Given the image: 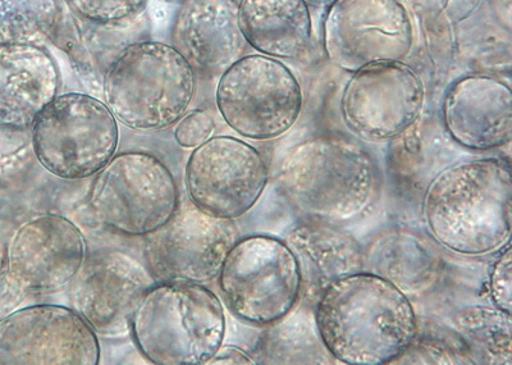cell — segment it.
<instances>
[{"mask_svg":"<svg viewBox=\"0 0 512 365\" xmlns=\"http://www.w3.org/2000/svg\"><path fill=\"white\" fill-rule=\"evenodd\" d=\"M510 163L487 158L445 168L425 191L423 212L429 234L460 255H486L511 237Z\"/></svg>","mask_w":512,"mask_h":365,"instance_id":"7a4b0ae2","label":"cell"},{"mask_svg":"<svg viewBox=\"0 0 512 365\" xmlns=\"http://www.w3.org/2000/svg\"><path fill=\"white\" fill-rule=\"evenodd\" d=\"M148 268L122 252H99L86 258L70 285L75 309L96 335L123 339L145 292L155 284Z\"/></svg>","mask_w":512,"mask_h":365,"instance_id":"9a60e30c","label":"cell"},{"mask_svg":"<svg viewBox=\"0 0 512 365\" xmlns=\"http://www.w3.org/2000/svg\"><path fill=\"white\" fill-rule=\"evenodd\" d=\"M63 12L58 0H0V47L53 43Z\"/></svg>","mask_w":512,"mask_h":365,"instance_id":"d4e9b609","label":"cell"},{"mask_svg":"<svg viewBox=\"0 0 512 365\" xmlns=\"http://www.w3.org/2000/svg\"><path fill=\"white\" fill-rule=\"evenodd\" d=\"M285 241L299 262L303 289L318 294V298L338 278L365 267L358 241L319 219L295 226Z\"/></svg>","mask_w":512,"mask_h":365,"instance_id":"7402d4cb","label":"cell"},{"mask_svg":"<svg viewBox=\"0 0 512 365\" xmlns=\"http://www.w3.org/2000/svg\"><path fill=\"white\" fill-rule=\"evenodd\" d=\"M86 259L79 227L59 214H43L24 223L7 252V271L27 292L67 289Z\"/></svg>","mask_w":512,"mask_h":365,"instance_id":"2e32d148","label":"cell"},{"mask_svg":"<svg viewBox=\"0 0 512 365\" xmlns=\"http://www.w3.org/2000/svg\"><path fill=\"white\" fill-rule=\"evenodd\" d=\"M268 166L253 145L232 136H212L192 150L185 170L189 200L209 216H245L262 198Z\"/></svg>","mask_w":512,"mask_h":365,"instance_id":"7c38bea8","label":"cell"},{"mask_svg":"<svg viewBox=\"0 0 512 365\" xmlns=\"http://www.w3.org/2000/svg\"><path fill=\"white\" fill-rule=\"evenodd\" d=\"M7 252L6 246H4L2 239H0V273L7 268Z\"/></svg>","mask_w":512,"mask_h":365,"instance_id":"8d00e7d4","label":"cell"},{"mask_svg":"<svg viewBox=\"0 0 512 365\" xmlns=\"http://www.w3.org/2000/svg\"><path fill=\"white\" fill-rule=\"evenodd\" d=\"M391 364H473V360L456 333L451 336L416 332L414 339Z\"/></svg>","mask_w":512,"mask_h":365,"instance_id":"484cf974","label":"cell"},{"mask_svg":"<svg viewBox=\"0 0 512 365\" xmlns=\"http://www.w3.org/2000/svg\"><path fill=\"white\" fill-rule=\"evenodd\" d=\"M214 129L213 117L207 111H194L177 122L175 138L182 148L195 149L212 138Z\"/></svg>","mask_w":512,"mask_h":365,"instance_id":"f546056e","label":"cell"},{"mask_svg":"<svg viewBox=\"0 0 512 365\" xmlns=\"http://www.w3.org/2000/svg\"><path fill=\"white\" fill-rule=\"evenodd\" d=\"M489 2L496 12L500 13L501 20L506 22L507 27H510L511 0H489Z\"/></svg>","mask_w":512,"mask_h":365,"instance_id":"e575fe53","label":"cell"},{"mask_svg":"<svg viewBox=\"0 0 512 365\" xmlns=\"http://www.w3.org/2000/svg\"><path fill=\"white\" fill-rule=\"evenodd\" d=\"M239 0H185L172 29L173 47L205 76L222 75L242 57Z\"/></svg>","mask_w":512,"mask_h":365,"instance_id":"ac0fdd59","label":"cell"},{"mask_svg":"<svg viewBox=\"0 0 512 365\" xmlns=\"http://www.w3.org/2000/svg\"><path fill=\"white\" fill-rule=\"evenodd\" d=\"M283 194L297 211L319 221H349L377 198L379 172L358 141L320 134L301 141L283 159Z\"/></svg>","mask_w":512,"mask_h":365,"instance_id":"3957f363","label":"cell"},{"mask_svg":"<svg viewBox=\"0 0 512 365\" xmlns=\"http://www.w3.org/2000/svg\"><path fill=\"white\" fill-rule=\"evenodd\" d=\"M482 2L483 0H445L441 11L450 24H460L472 16Z\"/></svg>","mask_w":512,"mask_h":365,"instance_id":"1f68e13d","label":"cell"},{"mask_svg":"<svg viewBox=\"0 0 512 365\" xmlns=\"http://www.w3.org/2000/svg\"><path fill=\"white\" fill-rule=\"evenodd\" d=\"M315 323L328 353L351 365L391 364L418 332L408 295L386 278L363 271L324 289Z\"/></svg>","mask_w":512,"mask_h":365,"instance_id":"6da1fadb","label":"cell"},{"mask_svg":"<svg viewBox=\"0 0 512 365\" xmlns=\"http://www.w3.org/2000/svg\"><path fill=\"white\" fill-rule=\"evenodd\" d=\"M27 292L20 282L4 269L0 273V321L17 310L24 303Z\"/></svg>","mask_w":512,"mask_h":365,"instance_id":"4dcf8cb0","label":"cell"},{"mask_svg":"<svg viewBox=\"0 0 512 365\" xmlns=\"http://www.w3.org/2000/svg\"><path fill=\"white\" fill-rule=\"evenodd\" d=\"M105 104L128 129H168L185 116L196 91V72L162 41H136L123 50L103 82Z\"/></svg>","mask_w":512,"mask_h":365,"instance_id":"5b68a950","label":"cell"},{"mask_svg":"<svg viewBox=\"0 0 512 365\" xmlns=\"http://www.w3.org/2000/svg\"><path fill=\"white\" fill-rule=\"evenodd\" d=\"M236 241L232 221L209 216L189 200L146 236L145 258L155 281L205 284L218 277Z\"/></svg>","mask_w":512,"mask_h":365,"instance_id":"4fadbf2b","label":"cell"},{"mask_svg":"<svg viewBox=\"0 0 512 365\" xmlns=\"http://www.w3.org/2000/svg\"><path fill=\"white\" fill-rule=\"evenodd\" d=\"M137 349L157 365H205L223 345L222 301L195 282H155L131 319Z\"/></svg>","mask_w":512,"mask_h":365,"instance_id":"277c9868","label":"cell"},{"mask_svg":"<svg viewBox=\"0 0 512 365\" xmlns=\"http://www.w3.org/2000/svg\"><path fill=\"white\" fill-rule=\"evenodd\" d=\"M30 139L32 153L45 171L77 181L95 176L116 155L120 129L102 100L66 93L36 118Z\"/></svg>","mask_w":512,"mask_h":365,"instance_id":"8992f818","label":"cell"},{"mask_svg":"<svg viewBox=\"0 0 512 365\" xmlns=\"http://www.w3.org/2000/svg\"><path fill=\"white\" fill-rule=\"evenodd\" d=\"M256 360L236 346H221L205 365H255Z\"/></svg>","mask_w":512,"mask_h":365,"instance_id":"d6a6232c","label":"cell"},{"mask_svg":"<svg viewBox=\"0 0 512 365\" xmlns=\"http://www.w3.org/2000/svg\"><path fill=\"white\" fill-rule=\"evenodd\" d=\"M216 103L233 131L265 141L281 138L295 126L304 97L294 72L280 59L249 54L222 73Z\"/></svg>","mask_w":512,"mask_h":365,"instance_id":"9c48e42d","label":"cell"},{"mask_svg":"<svg viewBox=\"0 0 512 365\" xmlns=\"http://www.w3.org/2000/svg\"><path fill=\"white\" fill-rule=\"evenodd\" d=\"M408 11L416 15H427V13L441 11L445 0H399Z\"/></svg>","mask_w":512,"mask_h":365,"instance_id":"836d02e7","label":"cell"},{"mask_svg":"<svg viewBox=\"0 0 512 365\" xmlns=\"http://www.w3.org/2000/svg\"><path fill=\"white\" fill-rule=\"evenodd\" d=\"M335 2L336 0H305V3L308 4L309 7L314 8H328Z\"/></svg>","mask_w":512,"mask_h":365,"instance_id":"d590c367","label":"cell"},{"mask_svg":"<svg viewBox=\"0 0 512 365\" xmlns=\"http://www.w3.org/2000/svg\"><path fill=\"white\" fill-rule=\"evenodd\" d=\"M454 325L473 364H511V314L496 307H470L456 314Z\"/></svg>","mask_w":512,"mask_h":365,"instance_id":"cb8c5ba5","label":"cell"},{"mask_svg":"<svg viewBox=\"0 0 512 365\" xmlns=\"http://www.w3.org/2000/svg\"><path fill=\"white\" fill-rule=\"evenodd\" d=\"M219 290L228 310L249 325H277L295 309L303 291L296 255L285 240L251 235L224 258Z\"/></svg>","mask_w":512,"mask_h":365,"instance_id":"52a82bcc","label":"cell"},{"mask_svg":"<svg viewBox=\"0 0 512 365\" xmlns=\"http://www.w3.org/2000/svg\"><path fill=\"white\" fill-rule=\"evenodd\" d=\"M59 70L50 54L35 45L0 47V127L31 129L58 97Z\"/></svg>","mask_w":512,"mask_h":365,"instance_id":"d6986e66","label":"cell"},{"mask_svg":"<svg viewBox=\"0 0 512 365\" xmlns=\"http://www.w3.org/2000/svg\"><path fill=\"white\" fill-rule=\"evenodd\" d=\"M424 102V82L413 67L404 61H381L352 72L340 109L352 134L378 143L410 130Z\"/></svg>","mask_w":512,"mask_h":365,"instance_id":"8fae6325","label":"cell"},{"mask_svg":"<svg viewBox=\"0 0 512 365\" xmlns=\"http://www.w3.org/2000/svg\"><path fill=\"white\" fill-rule=\"evenodd\" d=\"M511 245L506 244L502 248L500 257L493 264L491 276H489V292L493 305L507 314H511Z\"/></svg>","mask_w":512,"mask_h":365,"instance_id":"f1b7e54d","label":"cell"},{"mask_svg":"<svg viewBox=\"0 0 512 365\" xmlns=\"http://www.w3.org/2000/svg\"><path fill=\"white\" fill-rule=\"evenodd\" d=\"M323 45L328 61L351 73L405 61L414 47L410 12L399 0H336L324 18Z\"/></svg>","mask_w":512,"mask_h":365,"instance_id":"30bf717a","label":"cell"},{"mask_svg":"<svg viewBox=\"0 0 512 365\" xmlns=\"http://www.w3.org/2000/svg\"><path fill=\"white\" fill-rule=\"evenodd\" d=\"M163 2H167V3H184L185 0H163Z\"/></svg>","mask_w":512,"mask_h":365,"instance_id":"74e56055","label":"cell"},{"mask_svg":"<svg viewBox=\"0 0 512 365\" xmlns=\"http://www.w3.org/2000/svg\"><path fill=\"white\" fill-rule=\"evenodd\" d=\"M364 266L408 295L428 290L437 280L441 262L423 237L395 228L370 244L364 253Z\"/></svg>","mask_w":512,"mask_h":365,"instance_id":"603a6c76","label":"cell"},{"mask_svg":"<svg viewBox=\"0 0 512 365\" xmlns=\"http://www.w3.org/2000/svg\"><path fill=\"white\" fill-rule=\"evenodd\" d=\"M148 31L145 12L112 24L82 20L70 12L63 13L53 44L66 53L86 85L102 90L105 75L123 50L145 40Z\"/></svg>","mask_w":512,"mask_h":365,"instance_id":"ffe728a7","label":"cell"},{"mask_svg":"<svg viewBox=\"0 0 512 365\" xmlns=\"http://www.w3.org/2000/svg\"><path fill=\"white\" fill-rule=\"evenodd\" d=\"M26 132L0 127V177L15 172L29 162L32 148Z\"/></svg>","mask_w":512,"mask_h":365,"instance_id":"83f0119b","label":"cell"},{"mask_svg":"<svg viewBox=\"0 0 512 365\" xmlns=\"http://www.w3.org/2000/svg\"><path fill=\"white\" fill-rule=\"evenodd\" d=\"M89 205L96 219L118 234L148 236L176 213L180 195L175 177L159 158L126 152L96 173Z\"/></svg>","mask_w":512,"mask_h":365,"instance_id":"ba28073f","label":"cell"},{"mask_svg":"<svg viewBox=\"0 0 512 365\" xmlns=\"http://www.w3.org/2000/svg\"><path fill=\"white\" fill-rule=\"evenodd\" d=\"M72 15L82 20L121 22L140 16L145 12L148 0H64Z\"/></svg>","mask_w":512,"mask_h":365,"instance_id":"4316f807","label":"cell"},{"mask_svg":"<svg viewBox=\"0 0 512 365\" xmlns=\"http://www.w3.org/2000/svg\"><path fill=\"white\" fill-rule=\"evenodd\" d=\"M237 17L246 44L263 56L297 59L312 43V15L305 0H239Z\"/></svg>","mask_w":512,"mask_h":365,"instance_id":"44dd1931","label":"cell"},{"mask_svg":"<svg viewBox=\"0 0 512 365\" xmlns=\"http://www.w3.org/2000/svg\"><path fill=\"white\" fill-rule=\"evenodd\" d=\"M100 344L75 309L32 305L0 321V365H98Z\"/></svg>","mask_w":512,"mask_h":365,"instance_id":"5bb4252c","label":"cell"},{"mask_svg":"<svg viewBox=\"0 0 512 365\" xmlns=\"http://www.w3.org/2000/svg\"><path fill=\"white\" fill-rule=\"evenodd\" d=\"M442 121L447 134L464 148L491 150L510 144V86L482 73L460 77L443 98Z\"/></svg>","mask_w":512,"mask_h":365,"instance_id":"e0dca14e","label":"cell"}]
</instances>
